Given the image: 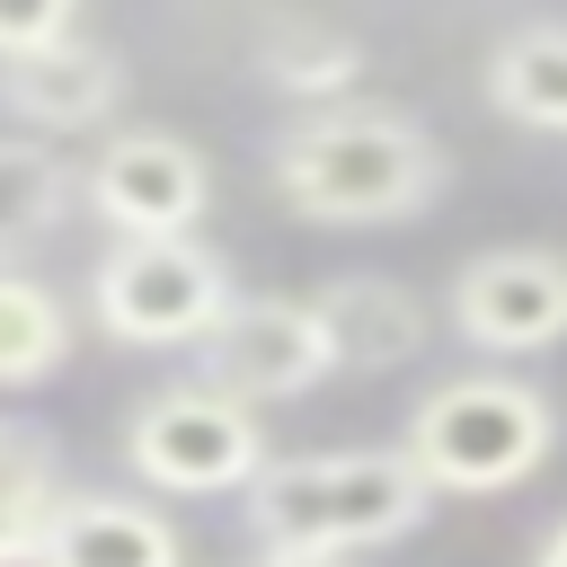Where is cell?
Returning a JSON list of instances; mask_svg holds the SVG:
<instances>
[{
	"mask_svg": "<svg viewBox=\"0 0 567 567\" xmlns=\"http://www.w3.org/2000/svg\"><path fill=\"white\" fill-rule=\"evenodd\" d=\"M478 97L514 133H567V27L532 18V27L496 35L487 62H478Z\"/></svg>",
	"mask_w": 567,
	"mask_h": 567,
	"instance_id": "obj_12",
	"label": "cell"
},
{
	"mask_svg": "<svg viewBox=\"0 0 567 567\" xmlns=\"http://www.w3.org/2000/svg\"><path fill=\"white\" fill-rule=\"evenodd\" d=\"M71 27H80V0H0V62L53 44V35H71Z\"/></svg>",
	"mask_w": 567,
	"mask_h": 567,
	"instance_id": "obj_17",
	"label": "cell"
},
{
	"mask_svg": "<svg viewBox=\"0 0 567 567\" xmlns=\"http://www.w3.org/2000/svg\"><path fill=\"white\" fill-rule=\"evenodd\" d=\"M80 204L115 230V239H159V230H195L213 213V168L186 133L168 124H124L97 142V159L80 168Z\"/></svg>",
	"mask_w": 567,
	"mask_h": 567,
	"instance_id": "obj_7",
	"label": "cell"
},
{
	"mask_svg": "<svg viewBox=\"0 0 567 567\" xmlns=\"http://www.w3.org/2000/svg\"><path fill=\"white\" fill-rule=\"evenodd\" d=\"M257 71H266V89H284L301 106H328V97H346L363 80V44L346 27H319V18H266Z\"/></svg>",
	"mask_w": 567,
	"mask_h": 567,
	"instance_id": "obj_14",
	"label": "cell"
},
{
	"mask_svg": "<svg viewBox=\"0 0 567 567\" xmlns=\"http://www.w3.org/2000/svg\"><path fill=\"white\" fill-rule=\"evenodd\" d=\"M80 204V177L71 159L44 142V133H0V266L35 257Z\"/></svg>",
	"mask_w": 567,
	"mask_h": 567,
	"instance_id": "obj_13",
	"label": "cell"
},
{
	"mask_svg": "<svg viewBox=\"0 0 567 567\" xmlns=\"http://www.w3.org/2000/svg\"><path fill=\"white\" fill-rule=\"evenodd\" d=\"M266 186L310 230H381V221L434 213V195L452 186V159L425 115L328 97L266 142Z\"/></svg>",
	"mask_w": 567,
	"mask_h": 567,
	"instance_id": "obj_1",
	"label": "cell"
},
{
	"mask_svg": "<svg viewBox=\"0 0 567 567\" xmlns=\"http://www.w3.org/2000/svg\"><path fill=\"white\" fill-rule=\"evenodd\" d=\"M27 567H186V540L159 505L106 496V487H62V505L35 532Z\"/></svg>",
	"mask_w": 567,
	"mask_h": 567,
	"instance_id": "obj_10",
	"label": "cell"
},
{
	"mask_svg": "<svg viewBox=\"0 0 567 567\" xmlns=\"http://www.w3.org/2000/svg\"><path fill=\"white\" fill-rule=\"evenodd\" d=\"M257 567H354L346 549H266Z\"/></svg>",
	"mask_w": 567,
	"mask_h": 567,
	"instance_id": "obj_18",
	"label": "cell"
},
{
	"mask_svg": "<svg viewBox=\"0 0 567 567\" xmlns=\"http://www.w3.org/2000/svg\"><path fill=\"white\" fill-rule=\"evenodd\" d=\"M532 567H567V523H558V532H549V540L532 549Z\"/></svg>",
	"mask_w": 567,
	"mask_h": 567,
	"instance_id": "obj_19",
	"label": "cell"
},
{
	"mask_svg": "<svg viewBox=\"0 0 567 567\" xmlns=\"http://www.w3.org/2000/svg\"><path fill=\"white\" fill-rule=\"evenodd\" d=\"M124 97H133L124 53L97 44V35H80V27L53 35V44H35V53H9V62H0V115H9L18 133H44V142L115 124Z\"/></svg>",
	"mask_w": 567,
	"mask_h": 567,
	"instance_id": "obj_9",
	"label": "cell"
},
{
	"mask_svg": "<svg viewBox=\"0 0 567 567\" xmlns=\"http://www.w3.org/2000/svg\"><path fill=\"white\" fill-rule=\"evenodd\" d=\"M71 363V310L27 266H0V390H35Z\"/></svg>",
	"mask_w": 567,
	"mask_h": 567,
	"instance_id": "obj_16",
	"label": "cell"
},
{
	"mask_svg": "<svg viewBox=\"0 0 567 567\" xmlns=\"http://www.w3.org/2000/svg\"><path fill=\"white\" fill-rule=\"evenodd\" d=\"M310 301H319V319H328L337 372H399V363H416L425 337H434V310H425L399 275H328Z\"/></svg>",
	"mask_w": 567,
	"mask_h": 567,
	"instance_id": "obj_11",
	"label": "cell"
},
{
	"mask_svg": "<svg viewBox=\"0 0 567 567\" xmlns=\"http://www.w3.org/2000/svg\"><path fill=\"white\" fill-rule=\"evenodd\" d=\"M230 257L204 248L195 230H159V239H115L97 266H89V319L115 337V346H142V354H168V346H195L221 301H230Z\"/></svg>",
	"mask_w": 567,
	"mask_h": 567,
	"instance_id": "obj_4",
	"label": "cell"
},
{
	"mask_svg": "<svg viewBox=\"0 0 567 567\" xmlns=\"http://www.w3.org/2000/svg\"><path fill=\"white\" fill-rule=\"evenodd\" d=\"M443 319L461 346L478 354H540L567 337V257L558 248H532V239H505V248H478L452 292H443Z\"/></svg>",
	"mask_w": 567,
	"mask_h": 567,
	"instance_id": "obj_8",
	"label": "cell"
},
{
	"mask_svg": "<svg viewBox=\"0 0 567 567\" xmlns=\"http://www.w3.org/2000/svg\"><path fill=\"white\" fill-rule=\"evenodd\" d=\"M248 505V532L266 549H381V540H408L425 514H434V487L425 470L399 452V443H363V452H292L239 487Z\"/></svg>",
	"mask_w": 567,
	"mask_h": 567,
	"instance_id": "obj_2",
	"label": "cell"
},
{
	"mask_svg": "<svg viewBox=\"0 0 567 567\" xmlns=\"http://www.w3.org/2000/svg\"><path fill=\"white\" fill-rule=\"evenodd\" d=\"M399 452L434 496H505L558 452V399L523 372H452L408 408Z\"/></svg>",
	"mask_w": 567,
	"mask_h": 567,
	"instance_id": "obj_3",
	"label": "cell"
},
{
	"mask_svg": "<svg viewBox=\"0 0 567 567\" xmlns=\"http://www.w3.org/2000/svg\"><path fill=\"white\" fill-rule=\"evenodd\" d=\"M328 372H337V346H328L319 301H301V292H230L221 319L195 337V381H213L248 408L310 399Z\"/></svg>",
	"mask_w": 567,
	"mask_h": 567,
	"instance_id": "obj_6",
	"label": "cell"
},
{
	"mask_svg": "<svg viewBox=\"0 0 567 567\" xmlns=\"http://www.w3.org/2000/svg\"><path fill=\"white\" fill-rule=\"evenodd\" d=\"M62 487H71V478H62L53 434L0 416V567H27V558H35V532H44V514L62 505Z\"/></svg>",
	"mask_w": 567,
	"mask_h": 567,
	"instance_id": "obj_15",
	"label": "cell"
},
{
	"mask_svg": "<svg viewBox=\"0 0 567 567\" xmlns=\"http://www.w3.org/2000/svg\"><path fill=\"white\" fill-rule=\"evenodd\" d=\"M124 470L159 496H239L266 470V425L213 381H168L124 416Z\"/></svg>",
	"mask_w": 567,
	"mask_h": 567,
	"instance_id": "obj_5",
	"label": "cell"
}]
</instances>
